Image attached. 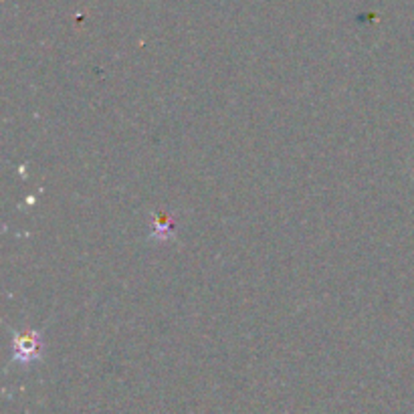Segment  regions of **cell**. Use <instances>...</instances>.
Listing matches in <instances>:
<instances>
[{"label":"cell","instance_id":"1","mask_svg":"<svg viewBox=\"0 0 414 414\" xmlns=\"http://www.w3.org/2000/svg\"><path fill=\"white\" fill-rule=\"evenodd\" d=\"M12 364L28 366L33 362H39L43 358V329H23V331H12Z\"/></svg>","mask_w":414,"mask_h":414}]
</instances>
